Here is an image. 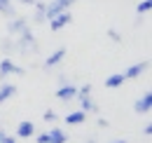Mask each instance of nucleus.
Listing matches in <instances>:
<instances>
[{"label":"nucleus","instance_id":"1","mask_svg":"<svg viewBox=\"0 0 152 143\" xmlns=\"http://www.w3.org/2000/svg\"><path fill=\"white\" fill-rule=\"evenodd\" d=\"M73 2H77V0H52L49 5H45V19H52L56 17L58 12H63V10H68Z\"/></svg>","mask_w":152,"mask_h":143},{"label":"nucleus","instance_id":"2","mask_svg":"<svg viewBox=\"0 0 152 143\" xmlns=\"http://www.w3.org/2000/svg\"><path fill=\"white\" fill-rule=\"evenodd\" d=\"M70 21H73V14H70L68 10H63V12H58L56 17L49 19V28H52V31H61V28L68 26Z\"/></svg>","mask_w":152,"mask_h":143},{"label":"nucleus","instance_id":"3","mask_svg":"<svg viewBox=\"0 0 152 143\" xmlns=\"http://www.w3.org/2000/svg\"><path fill=\"white\" fill-rule=\"evenodd\" d=\"M12 73H14V75H23V68L17 66V63L7 56V59L0 61V77H7V75H12Z\"/></svg>","mask_w":152,"mask_h":143},{"label":"nucleus","instance_id":"4","mask_svg":"<svg viewBox=\"0 0 152 143\" xmlns=\"http://www.w3.org/2000/svg\"><path fill=\"white\" fill-rule=\"evenodd\" d=\"M19 35H21V40H19V45H17V47H19L21 52H28L31 47H35V38H33V33H31V28H28V26L21 31Z\"/></svg>","mask_w":152,"mask_h":143},{"label":"nucleus","instance_id":"5","mask_svg":"<svg viewBox=\"0 0 152 143\" xmlns=\"http://www.w3.org/2000/svg\"><path fill=\"white\" fill-rule=\"evenodd\" d=\"M150 108H152V91H145V94H143V96H140V99L136 101L133 110L143 115V113H150Z\"/></svg>","mask_w":152,"mask_h":143},{"label":"nucleus","instance_id":"6","mask_svg":"<svg viewBox=\"0 0 152 143\" xmlns=\"http://www.w3.org/2000/svg\"><path fill=\"white\" fill-rule=\"evenodd\" d=\"M143 71H148V61H140V63H133L131 68L124 71V80H136Z\"/></svg>","mask_w":152,"mask_h":143},{"label":"nucleus","instance_id":"7","mask_svg":"<svg viewBox=\"0 0 152 143\" xmlns=\"http://www.w3.org/2000/svg\"><path fill=\"white\" fill-rule=\"evenodd\" d=\"M66 54H68V49H66V47H58V49H56L54 54H49V56H47V61H45V66H47V68H52V66H56V63H61Z\"/></svg>","mask_w":152,"mask_h":143},{"label":"nucleus","instance_id":"8","mask_svg":"<svg viewBox=\"0 0 152 143\" xmlns=\"http://www.w3.org/2000/svg\"><path fill=\"white\" fill-rule=\"evenodd\" d=\"M33 134H35V127H33V122H28V120L19 122V127H17V136H21V139H31Z\"/></svg>","mask_w":152,"mask_h":143},{"label":"nucleus","instance_id":"9","mask_svg":"<svg viewBox=\"0 0 152 143\" xmlns=\"http://www.w3.org/2000/svg\"><path fill=\"white\" fill-rule=\"evenodd\" d=\"M77 89L73 87V85H61L56 91V99H61V101H70V99H75Z\"/></svg>","mask_w":152,"mask_h":143},{"label":"nucleus","instance_id":"10","mask_svg":"<svg viewBox=\"0 0 152 143\" xmlns=\"http://www.w3.org/2000/svg\"><path fill=\"white\" fill-rule=\"evenodd\" d=\"M68 141V134L61 131V129H49L47 131V143H66Z\"/></svg>","mask_w":152,"mask_h":143},{"label":"nucleus","instance_id":"11","mask_svg":"<svg viewBox=\"0 0 152 143\" xmlns=\"http://www.w3.org/2000/svg\"><path fill=\"white\" fill-rule=\"evenodd\" d=\"M26 26H28V24H26V19L19 17V19H14V21H10V24H7V31H10V35H17V33H21Z\"/></svg>","mask_w":152,"mask_h":143},{"label":"nucleus","instance_id":"12","mask_svg":"<svg viewBox=\"0 0 152 143\" xmlns=\"http://www.w3.org/2000/svg\"><path fill=\"white\" fill-rule=\"evenodd\" d=\"M119 85H124V73H115L110 77H105V87L108 89H117Z\"/></svg>","mask_w":152,"mask_h":143},{"label":"nucleus","instance_id":"13","mask_svg":"<svg viewBox=\"0 0 152 143\" xmlns=\"http://www.w3.org/2000/svg\"><path fill=\"white\" fill-rule=\"evenodd\" d=\"M84 120H87V113L84 110H75V113H68L66 115V122L68 125H82Z\"/></svg>","mask_w":152,"mask_h":143},{"label":"nucleus","instance_id":"14","mask_svg":"<svg viewBox=\"0 0 152 143\" xmlns=\"http://www.w3.org/2000/svg\"><path fill=\"white\" fill-rule=\"evenodd\" d=\"M14 94H17V87H14V85H2V87H0V103H5V101H7L10 96H14Z\"/></svg>","mask_w":152,"mask_h":143},{"label":"nucleus","instance_id":"15","mask_svg":"<svg viewBox=\"0 0 152 143\" xmlns=\"http://www.w3.org/2000/svg\"><path fill=\"white\" fill-rule=\"evenodd\" d=\"M80 103H82V110H84V113H96V110H98V106L91 101V96H84V99H80Z\"/></svg>","mask_w":152,"mask_h":143},{"label":"nucleus","instance_id":"16","mask_svg":"<svg viewBox=\"0 0 152 143\" xmlns=\"http://www.w3.org/2000/svg\"><path fill=\"white\" fill-rule=\"evenodd\" d=\"M150 10H152V0H143V2L136 5V12H138V14H148Z\"/></svg>","mask_w":152,"mask_h":143},{"label":"nucleus","instance_id":"17","mask_svg":"<svg viewBox=\"0 0 152 143\" xmlns=\"http://www.w3.org/2000/svg\"><path fill=\"white\" fill-rule=\"evenodd\" d=\"M35 24H42L45 21V2H35Z\"/></svg>","mask_w":152,"mask_h":143},{"label":"nucleus","instance_id":"18","mask_svg":"<svg viewBox=\"0 0 152 143\" xmlns=\"http://www.w3.org/2000/svg\"><path fill=\"white\" fill-rule=\"evenodd\" d=\"M0 12H5V14H10V17H17V14H14V7H12L10 2H5V0H0Z\"/></svg>","mask_w":152,"mask_h":143},{"label":"nucleus","instance_id":"19","mask_svg":"<svg viewBox=\"0 0 152 143\" xmlns=\"http://www.w3.org/2000/svg\"><path fill=\"white\" fill-rule=\"evenodd\" d=\"M77 99H84V96H91V85H84L82 89H77V94H75Z\"/></svg>","mask_w":152,"mask_h":143},{"label":"nucleus","instance_id":"20","mask_svg":"<svg viewBox=\"0 0 152 143\" xmlns=\"http://www.w3.org/2000/svg\"><path fill=\"white\" fill-rule=\"evenodd\" d=\"M42 117H45L47 122H54V120H56V113H54V110H45V115H42Z\"/></svg>","mask_w":152,"mask_h":143},{"label":"nucleus","instance_id":"21","mask_svg":"<svg viewBox=\"0 0 152 143\" xmlns=\"http://www.w3.org/2000/svg\"><path fill=\"white\" fill-rule=\"evenodd\" d=\"M108 35H110V40H113V42H119V40H122V35H119L117 31H113V28L108 31Z\"/></svg>","mask_w":152,"mask_h":143},{"label":"nucleus","instance_id":"22","mask_svg":"<svg viewBox=\"0 0 152 143\" xmlns=\"http://www.w3.org/2000/svg\"><path fill=\"white\" fill-rule=\"evenodd\" d=\"M2 143H17V139H14V136H5V139H2Z\"/></svg>","mask_w":152,"mask_h":143},{"label":"nucleus","instance_id":"23","mask_svg":"<svg viewBox=\"0 0 152 143\" xmlns=\"http://www.w3.org/2000/svg\"><path fill=\"white\" fill-rule=\"evenodd\" d=\"M143 134H145V136H150V134H152V125H145V129H143Z\"/></svg>","mask_w":152,"mask_h":143},{"label":"nucleus","instance_id":"24","mask_svg":"<svg viewBox=\"0 0 152 143\" xmlns=\"http://www.w3.org/2000/svg\"><path fill=\"white\" fill-rule=\"evenodd\" d=\"M35 141H38V143H47V134H40V136L35 139Z\"/></svg>","mask_w":152,"mask_h":143},{"label":"nucleus","instance_id":"25","mask_svg":"<svg viewBox=\"0 0 152 143\" xmlns=\"http://www.w3.org/2000/svg\"><path fill=\"white\" fill-rule=\"evenodd\" d=\"M19 2H23V5H35L38 0H19Z\"/></svg>","mask_w":152,"mask_h":143},{"label":"nucleus","instance_id":"26","mask_svg":"<svg viewBox=\"0 0 152 143\" xmlns=\"http://www.w3.org/2000/svg\"><path fill=\"white\" fill-rule=\"evenodd\" d=\"M2 139H5V131H2V129H0V143H2Z\"/></svg>","mask_w":152,"mask_h":143},{"label":"nucleus","instance_id":"27","mask_svg":"<svg viewBox=\"0 0 152 143\" xmlns=\"http://www.w3.org/2000/svg\"><path fill=\"white\" fill-rule=\"evenodd\" d=\"M113 143H126V141H113Z\"/></svg>","mask_w":152,"mask_h":143},{"label":"nucleus","instance_id":"28","mask_svg":"<svg viewBox=\"0 0 152 143\" xmlns=\"http://www.w3.org/2000/svg\"><path fill=\"white\" fill-rule=\"evenodd\" d=\"M5 2H12V0H5Z\"/></svg>","mask_w":152,"mask_h":143}]
</instances>
